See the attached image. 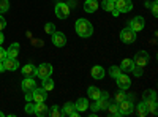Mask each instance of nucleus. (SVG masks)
Masks as SVG:
<instances>
[{"label": "nucleus", "mask_w": 158, "mask_h": 117, "mask_svg": "<svg viewBox=\"0 0 158 117\" xmlns=\"http://www.w3.org/2000/svg\"><path fill=\"white\" fill-rule=\"evenodd\" d=\"M147 106V114L155 115L156 114V100H149V101H144Z\"/></svg>", "instance_id": "393cba45"}, {"label": "nucleus", "mask_w": 158, "mask_h": 117, "mask_svg": "<svg viewBox=\"0 0 158 117\" xmlns=\"http://www.w3.org/2000/svg\"><path fill=\"white\" fill-rule=\"evenodd\" d=\"M111 115H120V114H118V105H117V103H112V105H111V103H109V106H108V109H106Z\"/></svg>", "instance_id": "c756f323"}, {"label": "nucleus", "mask_w": 158, "mask_h": 117, "mask_svg": "<svg viewBox=\"0 0 158 117\" xmlns=\"http://www.w3.org/2000/svg\"><path fill=\"white\" fill-rule=\"evenodd\" d=\"M5 27H6V21H5V18L2 15H0V32H2Z\"/></svg>", "instance_id": "58836bf2"}, {"label": "nucleus", "mask_w": 158, "mask_h": 117, "mask_svg": "<svg viewBox=\"0 0 158 117\" xmlns=\"http://www.w3.org/2000/svg\"><path fill=\"white\" fill-rule=\"evenodd\" d=\"M89 106H90V105H89V101H87L85 98H79V100L74 103V108H76L79 112L87 111V109H89Z\"/></svg>", "instance_id": "412c9836"}, {"label": "nucleus", "mask_w": 158, "mask_h": 117, "mask_svg": "<svg viewBox=\"0 0 158 117\" xmlns=\"http://www.w3.org/2000/svg\"><path fill=\"white\" fill-rule=\"evenodd\" d=\"M92 77H94V79H103L104 77V68L100 67V65H95V67L92 68Z\"/></svg>", "instance_id": "5701e85b"}, {"label": "nucleus", "mask_w": 158, "mask_h": 117, "mask_svg": "<svg viewBox=\"0 0 158 117\" xmlns=\"http://www.w3.org/2000/svg\"><path fill=\"white\" fill-rule=\"evenodd\" d=\"M22 74H24L25 77H33V76H36V67H35V65H32V63L24 65V67H22Z\"/></svg>", "instance_id": "f3484780"}, {"label": "nucleus", "mask_w": 158, "mask_h": 117, "mask_svg": "<svg viewBox=\"0 0 158 117\" xmlns=\"http://www.w3.org/2000/svg\"><path fill=\"white\" fill-rule=\"evenodd\" d=\"M3 67H5V70H8V71H15V70L19 68V62H18V59L6 57V59L3 60Z\"/></svg>", "instance_id": "dca6fc26"}, {"label": "nucleus", "mask_w": 158, "mask_h": 117, "mask_svg": "<svg viewBox=\"0 0 158 117\" xmlns=\"http://www.w3.org/2000/svg\"><path fill=\"white\" fill-rule=\"evenodd\" d=\"M74 29H76V33L81 38H89L94 33V25H92L90 21H87V19H77Z\"/></svg>", "instance_id": "f257e3e1"}, {"label": "nucleus", "mask_w": 158, "mask_h": 117, "mask_svg": "<svg viewBox=\"0 0 158 117\" xmlns=\"http://www.w3.org/2000/svg\"><path fill=\"white\" fill-rule=\"evenodd\" d=\"M62 115H70V117H77L79 115V111L74 108V103L68 101L65 103V106L62 108Z\"/></svg>", "instance_id": "9d476101"}, {"label": "nucleus", "mask_w": 158, "mask_h": 117, "mask_svg": "<svg viewBox=\"0 0 158 117\" xmlns=\"http://www.w3.org/2000/svg\"><path fill=\"white\" fill-rule=\"evenodd\" d=\"M43 89L46 90V92H51V90L54 89V81L51 79V76H49V77H44V79H43Z\"/></svg>", "instance_id": "bb28decb"}, {"label": "nucleus", "mask_w": 158, "mask_h": 117, "mask_svg": "<svg viewBox=\"0 0 158 117\" xmlns=\"http://www.w3.org/2000/svg\"><path fill=\"white\" fill-rule=\"evenodd\" d=\"M98 0H85L84 3V11L85 13H95L98 10Z\"/></svg>", "instance_id": "6ab92c4d"}, {"label": "nucleus", "mask_w": 158, "mask_h": 117, "mask_svg": "<svg viewBox=\"0 0 158 117\" xmlns=\"http://www.w3.org/2000/svg\"><path fill=\"white\" fill-rule=\"evenodd\" d=\"M49 115H51V117H60V115H62V109H60L57 105L51 106V108H49Z\"/></svg>", "instance_id": "c85d7f7f"}, {"label": "nucleus", "mask_w": 158, "mask_h": 117, "mask_svg": "<svg viewBox=\"0 0 158 117\" xmlns=\"http://www.w3.org/2000/svg\"><path fill=\"white\" fill-rule=\"evenodd\" d=\"M133 67H135L133 59H123V60H122V63H120V70H122L123 73L131 71V70H133Z\"/></svg>", "instance_id": "4be33fe9"}, {"label": "nucleus", "mask_w": 158, "mask_h": 117, "mask_svg": "<svg viewBox=\"0 0 158 117\" xmlns=\"http://www.w3.org/2000/svg\"><path fill=\"white\" fill-rule=\"evenodd\" d=\"M136 112L139 117H146L147 115V106H146V103L141 101L139 105H136Z\"/></svg>", "instance_id": "a878e982"}, {"label": "nucleus", "mask_w": 158, "mask_h": 117, "mask_svg": "<svg viewBox=\"0 0 158 117\" xmlns=\"http://www.w3.org/2000/svg\"><path fill=\"white\" fill-rule=\"evenodd\" d=\"M111 2H117V0H111Z\"/></svg>", "instance_id": "de8ad7c7"}, {"label": "nucleus", "mask_w": 158, "mask_h": 117, "mask_svg": "<svg viewBox=\"0 0 158 117\" xmlns=\"http://www.w3.org/2000/svg\"><path fill=\"white\" fill-rule=\"evenodd\" d=\"M33 103H43V101H46V98H48V92L41 87V89H38V87H35V90H33Z\"/></svg>", "instance_id": "f8f14e48"}, {"label": "nucleus", "mask_w": 158, "mask_h": 117, "mask_svg": "<svg viewBox=\"0 0 158 117\" xmlns=\"http://www.w3.org/2000/svg\"><path fill=\"white\" fill-rule=\"evenodd\" d=\"M144 6H146V8H147V10H149V8H150V6H152V3H150V2H146V3H144Z\"/></svg>", "instance_id": "a18cd8bd"}, {"label": "nucleus", "mask_w": 158, "mask_h": 117, "mask_svg": "<svg viewBox=\"0 0 158 117\" xmlns=\"http://www.w3.org/2000/svg\"><path fill=\"white\" fill-rule=\"evenodd\" d=\"M144 101H149V100H156V94H155V90H146L142 95Z\"/></svg>", "instance_id": "7c9ffc66"}, {"label": "nucleus", "mask_w": 158, "mask_h": 117, "mask_svg": "<svg viewBox=\"0 0 158 117\" xmlns=\"http://www.w3.org/2000/svg\"><path fill=\"white\" fill-rule=\"evenodd\" d=\"M32 43H33V46H38V48L43 46V41H41V40H33Z\"/></svg>", "instance_id": "a19ab883"}, {"label": "nucleus", "mask_w": 158, "mask_h": 117, "mask_svg": "<svg viewBox=\"0 0 158 117\" xmlns=\"http://www.w3.org/2000/svg\"><path fill=\"white\" fill-rule=\"evenodd\" d=\"M19 54V43H11L10 48L6 49V57H13V59H16Z\"/></svg>", "instance_id": "aec40b11"}, {"label": "nucleus", "mask_w": 158, "mask_h": 117, "mask_svg": "<svg viewBox=\"0 0 158 117\" xmlns=\"http://www.w3.org/2000/svg\"><path fill=\"white\" fill-rule=\"evenodd\" d=\"M150 10H152V15L156 18V16H158V5H156V0H153V2H152V6H150Z\"/></svg>", "instance_id": "c9c22d12"}, {"label": "nucleus", "mask_w": 158, "mask_h": 117, "mask_svg": "<svg viewBox=\"0 0 158 117\" xmlns=\"http://www.w3.org/2000/svg\"><path fill=\"white\" fill-rule=\"evenodd\" d=\"M95 101H97L100 111H106L108 106H109V95H108V92H101V97L98 100H95Z\"/></svg>", "instance_id": "ddd939ff"}, {"label": "nucleus", "mask_w": 158, "mask_h": 117, "mask_svg": "<svg viewBox=\"0 0 158 117\" xmlns=\"http://www.w3.org/2000/svg\"><path fill=\"white\" fill-rule=\"evenodd\" d=\"M115 10L118 13H130L131 10H133V3H131V0H117Z\"/></svg>", "instance_id": "6e6552de"}, {"label": "nucleus", "mask_w": 158, "mask_h": 117, "mask_svg": "<svg viewBox=\"0 0 158 117\" xmlns=\"http://www.w3.org/2000/svg\"><path fill=\"white\" fill-rule=\"evenodd\" d=\"M144 25H146V21H144L142 16H136V18H133V19L128 22V27H130L131 30H135V32L142 30V29H144Z\"/></svg>", "instance_id": "0eeeda50"}, {"label": "nucleus", "mask_w": 158, "mask_h": 117, "mask_svg": "<svg viewBox=\"0 0 158 117\" xmlns=\"http://www.w3.org/2000/svg\"><path fill=\"white\" fill-rule=\"evenodd\" d=\"M127 98V94H125V90L123 89H120L118 92L114 95V103H120V101H123Z\"/></svg>", "instance_id": "cd10ccee"}, {"label": "nucleus", "mask_w": 158, "mask_h": 117, "mask_svg": "<svg viewBox=\"0 0 158 117\" xmlns=\"http://www.w3.org/2000/svg\"><path fill=\"white\" fill-rule=\"evenodd\" d=\"M25 112L27 114H35V103L27 101V105H25Z\"/></svg>", "instance_id": "f704fd0d"}, {"label": "nucleus", "mask_w": 158, "mask_h": 117, "mask_svg": "<svg viewBox=\"0 0 158 117\" xmlns=\"http://www.w3.org/2000/svg\"><path fill=\"white\" fill-rule=\"evenodd\" d=\"M35 87H36V84H35L33 77H25L22 81V90L24 92H32V90H35Z\"/></svg>", "instance_id": "a211bd4d"}, {"label": "nucleus", "mask_w": 158, "mask_h": 117, "mask_svg": "<svg viewBox=\"0 0 158 117\" xmlns=\"http://www.w3.org/2000/svg\"><path fill=\"white\" fill-rule=\"evenodd\" d=\"M52 74V65L51 63H41L40 67H36V76L44 79V77H49Z\"/></svg>", "instance_id": "423d86ee"}, {"label": "nucleus", "mask_w": 158, "mask_h": 117, "mask_svg": "<svg viewBox=\"0 0 158 117\" xmlns=\"http://www.w3.org/2000/svg\"><path fill=\"white\" fill-rule=\"evenodd\" d=\"M120 73H122L120 67H115V65H112V67L109 68V74H111V77H114V79H115V77L120 74Z\"/></svg>", "instance_id": "2f4dec72"}, {"label": "nucleus", "mask_w": 158, "mask_h": 117, "mask_svg": "<svg viewBox=\"0 0 158 117\" xmlns=\"http://www.w3.org/2000/svg\"><path fill=\"white\" fill-rule=\"evenodd\" d=\"M6 59V51L2 48V44H0V62H3Z\"/></svg>", "instance_id": "4c0bfd02"}, {"label": "nucleus", "mask_w": 158, "mask_h": 117, "mask_svg": "<svg viewBox=\"0 0 158 117\" xmlns=\"http://www.w3.org/2000/svg\"><path fill=\"white\" fill-rule=\"evenodd\" d=\"M104 11H108V13H112V16H118L120 13H118L115 10V2H111V0H103L101 5H100Z\"/></svg>", "instance_id": "4468645a"}, {"label": "nucleus", "mask_w": 158, "mask_h": 117, "mask_svg": "<svg viewBox=\"0 0 158 117\" xmlns=\"http://www.w3.org/2000/svg\"><path fill=\"white\" fill-rule=\"evenodd\" d=\"M120 40L125 43V44H131L136 41V32L131 30L130 27H125L122 32H120Z\"/></svg>", "instance_id": "20e7f679"}, {"label": "nucleus", "mask_w": 158, "mask_h": 117, "mask_svg": "<svg viewBox=\"0 0 158 117\" xmlns=\"http://www.w3.org/2000/svg\"><path fill=\"white\" fill-rule=\"evenodd\" d=\"M131 71H133V74H135V76H138V77H139V76H142V68H141V67H136V65H135Z\"/></svg>", "instance_id": "e433bc0d"}, {"label": "nucleus", "mask_w": 158, "mask_h": 117, "mask_svg": "<svg viewBox=\"0 0 158 117\" xmlns=\"http://www.w3.org/2000/svg\"><path fill=\"white\" fill-rule=\"evenodd\" d=\"M56 16L59 19H67L70 16V5L63 3V2H59L56 5Z\"/></svg>", "instance_id": "39448f33"}, {"label": "nucleus", "mask_w": 158, "mask_h": 117, "mask_svg": "<svg viewBox=\"0 0 158 117\" xmlns=\"http://www.w3.org/2000/svg\"><path fill=\"white\" fill-rule=\"evenodd\" d=\"M3 40H5V36H3V33H2V32H0V44L3 43Z\"/></svg>", "instance_id": "c03bdc74"}, {"label": "nucleus", "mask_w": 158, "mask_h": 117, "mask_svg": "<svg viewBox=\"0 0 158 117\" xmlns=\"http://www.w3.org/2000/svg\"><path fill=\"white\" fill-rule=\"evenodd\" d=\"M149 60H150V57H149V54L146 52V51H139V52L133 57V63L136 65V67H141V68L147 67Z\"/></svg>", "instance_id": "7ed1b4c3"}, {"label": "nucleus", "mask_w": 158, "mask_h": 117, "mask_svg": "<svg viewBox=\"0 0 158 117\" xmlns=\"http://www.w3.org/2000/svg\"><path fill=\"white\" fill-rule=\"evenodd\" d=\"M10 10V2L8 0H0V15H3Z\"/></svg>", "instance_id": "473e14b6"}, {"label": "nucleus", "mask_w": 158, "mask_h": 117, "mask_svg": "<svg viewBox=\"0 0 158 117\" xmlns=\"http://www.w3.org/2000/svg\"><path fill=\"white\" fill-rule=\"evenodd\" d=\"M52 43H54V46H57V48H63L65 44H67V36H65V33L56 30L54 33H52Z\"/></svg>", "instance_id": "1a4fd4ad"}, {"label": "nucleus", "mask_w": 158, "mask_h": 117, "mask_svg": "<svg viewBox=\"0 0 158 117\" xmlns=\"http://www.w3.org/2000/svg\"><path fill=\"white\" fill-rule=\"evenodd\" d=\"M5 71V67H3V62H0V73Z\"/></svg>", "instance_id": "37998d69"}, {"label": "nucleus", "mask_w": 158, "mask_h": 117, "mask_svg": "<svg viewBox=\"0 0 158 117\" xmlns=\"http://www.w3.org/2000/svg\"><path fill=\"white\" fill-rule=\"evenodd\" d=\"M115 79H117V86L120 87V89H123V90L130 89V86H131V79H130V77H128L123 71H122L120 74H118V76L115 77Z\"/></svg>", "instance_id": "9b49d317"}, {"label": "nucleus", "mask_w": 158, "mask_h": 117, "mask_svg": "<svg viewBox=\"0 0 158 117\" xmlns=\"http://www.w3.org/2000/svg\"><path fill=\"white\" fill-rule=\"evenodd\" d=\"M44 32H46V33H49V35H52V33L56 32V25L52 24V22H48V24L44 25Z\"/></svg>", "instance_id": "72a5a7b5"}, {"label": "nucleus", "mask_w": 158, "mask_h": 117, "mask_svg": "<svg viewBox=\"0 0 158 117\" xmlns=\"http://www.w3.org/2000/svg\"><path fill=\"white\" fill-rule=\"evenodd\" d=\"M87 94H89V97H90L92 100H98V98L101 97V90H100L98 87H95V86H90V87L87 89Z\"/></svg>", "instance_id": "b1692460"}, {"label": "nucleus", "mask_w": 158, "mask_h": 117, "mask_svg": "<svg viewBox=\"0 0 158 117\" xmlns=\"http://www.w3.org/2000/svg\"><path fill=\"white\" fill-rule=\"evenodd\" d=\"M35 114L38 117H46L49 115V106L46 105V103H35Z\"/></svg>", "instance_id": "2eb2a0df"}, {"label": "nucleus", "mask_w": 158, "mask_h": 117, "mask_svg": "<svg viewBox=\"0 0 158 117\" xmlns=\"http://www.w3.org/2000/svg\"><path fill=\"white\" fill-rule=\"evenodd\" d=\"M92 109H94L95 112H97V111H100V109H98V105H97V101L94 103V105H92Z\"/></svg>", "instance_id": "79ce46f5"}, {"label": "nucleus", "mask_w": 158, "mask_h": 117, "mask_svg": "<svg viewBox=\"0 0 158 117\" xmlns=\"http://www.w3.org/2000/svg\"><path fill=\"white\" fill-rule=\"evenodd\" d=\"M118 105V114L120 115H128L135 111V105H133V100H130V98H125L123 101L120 103H117Z\"/></svg>", "instance_id": "f03ea898"}, {"label": "nucleus", "mask_w": 158, "mask_h": 117, "mask_svg": "<svg viewBox=\"0 0 158 117\" xmlns=\"http://www.w3.org/2000/svg\"><path fill=\"white\" fill-rule=\"evenodd\" d=\"M33 92V90H32ZM32 92H25V101H33V94Z\"/></svg>", "instance_id": "ea45409f"}, {"label": "nucleus", "mask_w": 158, "mask_h": 117, "mask_svg": "<svg viewBox=\"0 0 158 117\" xmlns=\"http://www.w3.org/2000/svg\"><path fill=\"white\" fill-rule=\"evenodd\" d=\"M3 115H5V114H3V112H2V111H0V117H3Z\"/></svg>", "instance_id": "49530a36"}]
</instances>
